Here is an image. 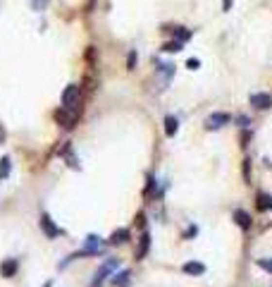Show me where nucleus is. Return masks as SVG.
Segmentation results:
<instances>
[{"instance_id": "obj_16", "label": "nucleus", "mask_w": 272, "mask_h": 287, "mask_svg": "<svg viewBox=\"0 0 272 287\" xmlns=\"http://www.w3.org/2000/svg\"><path fill=\"white\" fill-rule=\"evenodd\" d=\"M127 283H129V270L117 273V275H115V280H112V285H127Z\"/></svg>"}, {"instance_id": "obj_20", "label": "nucleus", "mask_w": 272, "mask_h": 287, "mask_svg": "<svg viewBox=\"0 0 272 287\" xmlns=\"http://www.w3.org/2000/svg\"><path fill=\"white\" fill-rule=\"evenodd\" d=\"M127 67H129V70H134L136 67V51L129 53V57H127Z\"/></svg>"}, {"instance_id": "obj_5", "label": "nucleus", "mask_w": 272, "mask_h": 287, "mask_svg": "<svg viewBox=\"0 0 272 287\" xmlns=\"http://www.w3.org/2000/svg\"><path fill=\"white\" fill-rule=\"evenodd\" d=\"M115 268H117V261L112 258V261H108V263H105V266H103V268L96 273V280L91 283V287H101V285H103V280L108 278V273H112Z\"/></svg>"}, {"instance_id": "obj_7", "label": "nucleus", "mask_w": 272, "mask_h": 287, "mask_svg": "<svg viewBox=\"0 0 272 287\" xmlns=\"http://www.w3.org/2000/svg\"><path fill=\"white\" fill-rule=\"evenodd\" d=\"M98 249H101V239H98L96 234H91V237L86 239V244H84L82 254L84 256H91V254H98Z\"/></svg>"}, {"instance_id": "obj_15", "label": "nucleus", "mask_w": 272, "mask_h": 287, "mask_svg": "<svg viewBox=\"0 0 272 287\" xmlns=\"http://www.w3.org/2000/svg\"><path fill=\"white\" fill-rule=\"evenodd\" d=\"M174 38L184 43V41H189V38H191V31H189V29H184V27H177V31H174Z\"/></svg>"}, {"instance_id": "obj_23", "label": "nucleus", "mask_w": 272, "mask_h": 287, "mask_svg": "<svg viewBox=\"0 0 272 287\" xmlns=\"http://www.w3.org/2000/svg\"><path fill=\"white\" fill-rule=\"evenodd\" d=\"M244 172H246V179H251V165H248V161L244 163Z\"/></svg>"}, {"instance_id": "obj_1", "label": "nucleus", "mask_w": 272, "mask_h": 287, "mask_svg": "<svg viewBox=\"0 0 272 287\" xmlns=\"http://www.w3.org/2000/svg\"><path fill=\"white\" fill-rule=\"evenodd\" d=\"M55 122L67 127V129H72L79 122V108H60V110H55Z\"/></svg>"}, {"instance_id": "obj_8", "label": "nucleus", "mask_w": 272, "mask_h": 287, "mask_svg": "<svg viewBox=\"0 0 272 287\" xmlns=\"http://www.w3.org/2000/svg\"><path fill=\"white\" fill-rule=\"evenodd\" d=\"M184 273H189V275H203L205 273V266L203 263H196V261H189V263H184Z\"/></svg>"}, {"instance_id": "obj_11", "label": "nucleus", "mask_w": 272, "mask_h": 287, "mask_svg": "<svg viewBox=\"0 0 272 287\" xmlns=\"http://www.w3.org/2000/svg\"><path fill=\"white\" fill-rule=\"evenodd\" d=\"M234 220H237L239 228H244V230L251 228V215H248L246 211H237V213H234Z\"/></svg>"}, {"instance_id": "obj_13", "label": "nucleus", "mask_w": 272, "mask_h": 287, "mask_svg": "<svg viewBox=\"0 0 272 287\" xmlns=\"http://www.w3.org/2000/svg\"><path fill=\"white\" fill-rule=\"evenodd\" d=\"M0 270H2V275H5V278H12V275L17 273V261H12V258H10V261H5V263L0 266Z\"/></svg>"}, {"instance_id": "obj_3", "label": "nucleus", "mask_w": 272, "mask_h": 287, "mask_svg": "<svg viewBox=\"0 0 272 287\" xmlns=\"http://www.w3.org/2000/svg\"><path fill=\"white\" fill-rule=\"evenodd\" d=\"M251 106L253 108H258V110H268V108H272V96L270 93H253L251 96Z\"/></svg>"}, {"instance_id": "obj_19", "label": "nucleus", "mask_w": 272, "mask_h": 287, "mask_svg": "<svg viewBox=\"0 0 272 287\" xmlns=\"http://www.w3.org/2000/svg\"><path fill=\"white\" fill-rule=\"evenodd\" d=\"M258 266H260L263 270H268V273H272V258H260V261H258Z\"/></svg>"}, {"instance_id": "obj_28", "label": "nucleus", "mask_w": 272, "mask_h": 287, "mask_svg": "<svg viewBox=\"0 0 272 287\" xmlns=\"http://www.w3.org/2000/svg\"><path fill=\"white\" fill-rule=\"evenodd\" d=\"M91 2H93V0H91Z\"/></svg>"}, {"instance_id": "obj_27", "label": "nucleus", "mask_w": 272, "mask_h": 287, "mask_svg": "<svg viewBox=\"0 0 272 287\" xmlns=\"http://www.w3.org/2000/svg\"><path fill=\"white\" fill-rule=\"evenodd\" d=\"M46 287H51V285H46Z\"/></svg>"}, {"instance_id": "obj_9", "label": "nucleus", "mask_w": 272, "mask_h": 287, "mask_svg": "<svg viewBox=\"0 0 272 287\" xmlns=\"http://www.w3.org/2000/svg\"><path fill=\"white\" fill-rule=\"evenodd\" d=\"M177 127H179L177 117L167 115V117H165V134H167V137H174V134H177Z\"/></svg>"}, {"instance_id": "obj_10", "label": "nucleus", "mask_w": 272, "mask_h": 287, "mask_svg": "<svg viewBox=\"0 0 272 287\" xmlns=\"http://www.w3.org/2000/svg\"><path fill=\"white\" fill-rule=\"evenodd\" d=\"M148 247H151V237H148V232H143L141 234V244H138V251H136V258H143L148 254Z\"/></svg>"}, {"instance_id": "obj_14", "label": "nucleus", "mask_w": 272, "mask_h": 287, "mask_svg": "<svg viewBox=\"0 0 272 287\" xmlns=\"http://www.w3.org/2000/svg\"><path fill=\"white\" fill-rule=\"evenodd\" d=\"M182 46H184V43L174 38V41H167V43H165L163 51H165V53H177V51H182Z\"/></svg>"}, {"instance_id": "obj_18", "label": "nucleus", "mask_w": 272, "mask_h": 287, "mask_svg": "<svg viewBox=\"0 0 272 287\" xmlns=\"http://www.w3.org/2000/svg\"><path fill=\"white\" fill-rule=\"evenodd\" d=\"M10 168H12V165H10V158H2V161H0V177L10 175Z\"/></svg>"}, {"instance_id": "obj_6", "label": "nucleus", "mask_w": 272, "mask_h": 287, "mask_svg": "<svg viewBox=\"0 0 272 287\" xmlns=\"http://www.w3.org/2000/svg\"><path fill=\"white\" fill-rule=\"evenodd\" d=\"M41 230H43V232H46L51 239H55V237H60V234H62V230L55 225L51 215H43V218H41Z\"/></svg>"}, {"instance_id": "obj_2", "label": "nucleus", "mask_w": 272, "mask_h": 287, "mask_svg": "<svg viewBox=\"0 0 272 287\" xmlns=\"http://www.w3.org/2000/svg\"><path fill=\"white\" fill-rule=\"evenodd\" d=\"M82 103V89L77 84H69L62 91V108H79Z\"/></svg>"}, {"instance_id": "obj_22", "label": "nucleus", "mask_w": 272, "mask_h": 287, "mask_svg": "<svg viewBox=\"0 0 272 287\" xmlns=\"http://www.w3.org/2000/svg\"><path fill=\"white\" fill-rule=\"evenodd\" d=\"M187 65H189V70H198V65H201V62H198L196 57H191V60L187 62Z\"/></svg>"}, {"instance_id": "obj_12", "label": "nucleus", "mask_w": 272, "mask_h": 287, "mask_svg": "<svg viewBox=\"0 0 272 287\" xmlns=\"http://www.w3.org/2000/svg\"><path fill=\"white\" fill-rule=\"evenodd\" d=\"M127 239H129V230H117V232H112L110 244H124Z\"/></svg>"}, {"instance_id": "obj_25", "label": "nucleus", "mask_w": 272, "mask_h": 287, "mask_svg": "<svg viewBox=\"0 0 272 287\" xmlns=\"http://www.w3.org/2000/svg\"><path fill=\"white\" fill-rule=\"evenodd\" d=\"M239 125H241V127H248V117H239Z\"/></svg>"}, {"instance_id": "obj_24", "label": "nucleus", "mask_w": 272, "mask_h": 287, "mask_svg": "<svg viewBox=\"0 0 272 287\" xmlns=\"http://www.w3.org/2000/svg\"><path fill=\"white\" fill-rule=\"evenodd\" d=\"M43 2H48V0H34V7H36V10H41V7H43Z\"/></svg>"}, {"instance_id": "obj_4", "label": "nucleus", "mask_w": 272, "mask_h": 287, "mask_svg": "<svg viewBox=\"0 0 272 287\" xmlns=\"http://www.w3.org/2000/svg\"><path fill=\"white\" fill-rule=\"evenodd\" d=\"M229 120H232L229 113H213L205 120V127H208V129H220V127H224Z\"/></svg>"}, {"instance_id": "obj_17", "label": "nucleus", "mask_w": 272, "mask_h": 287, "mask_svg": "<svg viewBox=\"0 0 272 287\" xmlns=\"http://www.w3.org/2000/svg\"><path fill=\"white\" fill-rule=\"evenodd\" d=\"M258 208H260V211L270 208V197H268V194H258Z\"/></svg>"}, {"instance_id": "obj_21", "label": "nucleus", "mask_w": 272, "mask_h": 287, "mask_svg": "<svg viewBox=\"0 0 272 287\" xmlns=\"http://www.w3.org/2000/svg\"><path fill=\"white\" fill-rule=\"evenodd\" d=\"M232 5H234V0H222V10H224V12H229Z\"/></svg>"}, {"instance_id": "obj_26", "label": "nucleus", "mask_w": 272, "mask_h": 287, "mask_svg": "<svg viewBox=\"0 0 272 287\" xmlns=\"http://www.w3.org/2000/svg\"><path fill=\"white\" fill-rule=\"evenodd\" d=\"M270 208H272V199H270Z\"/></svg>"}]
</instances>
